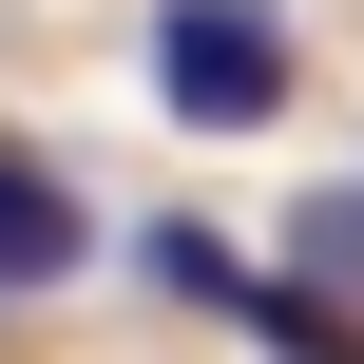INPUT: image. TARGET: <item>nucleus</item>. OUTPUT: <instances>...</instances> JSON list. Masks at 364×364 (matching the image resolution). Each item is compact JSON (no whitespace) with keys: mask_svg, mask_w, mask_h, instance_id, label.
Listing matches in <instances>:
<instances>
[{"mask_svg":"<svg viewBox=\"0 0 364 364\" xmlns=\"http://www.w3.org/2000/svg\"><path fill=\"white\" fill-rule=\"evenodd\" d=\"M154 96L192 134H269L288 115V19L269 0H154Z\"/></svg>","mask_w":364,"mask_h":364,"instance_id":"obj_1","label":"nucleus"},{"mask_svg":"<svg viewBox=\"0 0 364 364\" xmlns=\"http://www.w3.org/2000/svg\"><path fill=\"white\" fill-rule=\"evenodd\" d=\"M77 250H96V211H77L38 154H0V288H58Z\"/></svg>","mask_w":364,"mask_h":364,"instance_id":"obj_2","label":"nucleus"}]
</instances>
